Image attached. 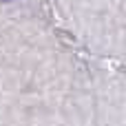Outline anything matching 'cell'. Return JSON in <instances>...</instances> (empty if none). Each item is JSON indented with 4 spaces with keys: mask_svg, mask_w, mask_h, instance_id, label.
I'll use <instances>...</instances> for the list:
<instances>
[{
    "mask_svg": "<svg viewBox=\"0 0 126 126\" xmlns=\"http://www.w3.org/2000/svg\"><path fill=\"white\" fill-rule=\"evenodd\" d=\"M0 2H9V0H0Z\"/></svg>",
    "mask_w": 126,
    "mask_h": 126,
    "instance_id": "6da1fadb",
    "label": "cell"
}]
</instances>
